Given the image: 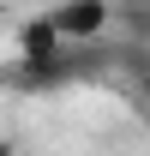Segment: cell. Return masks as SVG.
<instances>
[{
  "label": "cell",
  "mask_w": 150,
  "mask_h": 156,
  "mask_svg": "<svg viewBox=\"0 0 150 156\" xmlns=\"http://www.w3.org/2000/svg\"><path fill=\"white\" fill-rule=\"evenodd\" d=\"M42 18H48L60 48H84V42H102L114 30V0H60Z\"/></svg>",
  "instance_id": "obj_1"
}]
</instances>
